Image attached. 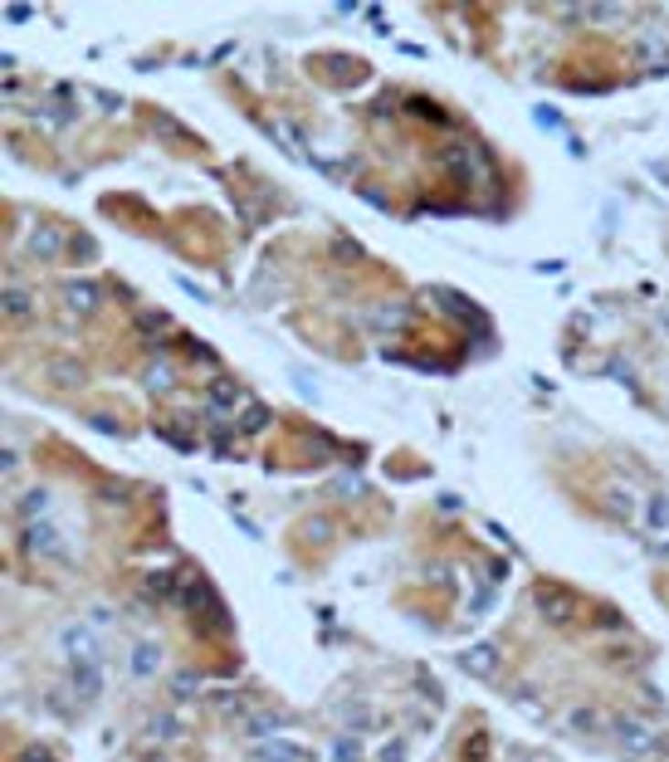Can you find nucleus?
<instances>
[{"mask_svg":"<svg viewBox=\"0 0 669 762\" xmlns=\"http://www.w3.org/2000/svg\"><path fill=\"white\" fill-rule=\"evenodd\" d=\"M210 401H216V406H235V401H245V391H239L235 381H216V386H210Z\"/></svg>","mask_w":669,"mask_h":762,"instance_id":"21","label":"nucleus"},{"mask_svg":"<svg viewBox=\"0 0 669 762\" xmlns=\"http://www.w3.org/2000/svg\"><path fill=\"white\" fill-rule=\"evenodd\" d=\"M611 738H616V747L631 762H650V757H660V728L650 724V718H640V714H616L611 718Z\"/></svg>","mask_w":669,"mask_h":762,"instance_id":"1","label":"nucleus"},{"mask_svg":"<svg viewBox=\"0 0 669 762\" xmlns=\"http://www.w3.org/2000/svg\"><path fill=\"white\" fill-rule=\"evenodd\" d=\"M327 757L333 762H362V738L357 733H337L333 747H327Z\"/></svg>","mask_w":669,"mask_h":762,"instance_id":"16","label":"nucleus"},{"mask_svg":"<svg viewBox=\"0 0 669 762\" xmlns=\"http://www.w3.org/2000/svg\"><path fill=\"white\" fill-rule=\"evenodd\" d=\"M5 313L10 318H30L35 313V299H25V289H5Z\"/></svg>","mask_w":669,"mask_h":762,"instance_id":"19","label":"nucleus"},{"mask_svg":"<svg viewBox=\"0 0 669 762\" xmlns=\"http://www.w3.org/2000/svg\"><path fill=\"white\" fill-rule=\"evenodd\" d=\"M25 547H30V557L39 562H69V547H64V533L54 518H25Z\"/></svg>","mask_w":669,"mask_h":762,"instance_id":"2","label":"nucleus"},{"mask_svg":"<svg viewBox=\"0 0 669 762\" xmlns=\"http://www.w3.org/2000/svg\"><path fill=\"white\" fill-rule=\"evenodd\" d=\"M25 518H49V493H45V489H30V493H25Z\"/></svg>","mask_w":669,"mask_h":762,"instance_id":"22","label":"nucleus"},{"mask_svg":"<svg viewBox=\"0 0 669 762\" xmlns=\"http://www.w3.org/2000/svg\"><path fill=\"white\" fill-rule=\"evenodd\" d=\"M279 728H283L279 714H254V718H250V738H254V743H260V738H274Z\"/></svg>","mask_w":669,"mask_h":762,"instance_id":"17","label":"nucleus"},{"mask_svg":"<svg viewBox=\"0 0 669 762\" xmlns=\"http://www.w3.org/2000/svg\"><path fill=\"white\" fill-rule=\"evenodd\" d=\"M181 597H186V611H191V616H201V626H220V620H225L220 597L210 591V582H201V577H186Z\"/></svg>","mask_w":669,"mask_h":762,"instance_id":"5","label":"nucleus"},{"mask_svg":"<svg viewBox=\"0 0 669 762\" xmlns=\"http://www.w3.org/2000/svg\"><path fill=\"white\" fill-rule=\"evenodd\" d=\"M216 704H220V714H245V699L239 694H220Z\"/></svg>","mask_w":669,"mask_h":762,"instance_id":"28","label":"nucleus"},{"mask_svg":"<svg viewBox=\"0 0 669 762\" xmlns=\"http://www.w3.org/2000/svg\"><path fill=\"white\" fill-rule=\"evenodd\" d=\"M64 245H69L64 230L59 225H45V220L30 225V235H25V254H35V259H59Z\"/></svg>","mask_w":669,"mask_h":762,"instance_id":"7","label":"nucleus"},{"mask_svg":"<svg viewBox=\"0 0 669 762\" xmlns=\"http://www.w3.org/2000/svg\"><path fill=\"white\" fill-rule=\"evenodd\" d=\"M254 757H260V762H308L303 747H293V743H283V738H260V743H254Z\"/></svg>","mask_w":669,"mask_h":762,"instance_id":"10","label":"nucleus"},{"mask_svg":"<svg viewBox=\"0 0 669 762\" xmlns=\"http://www.w3.org/2000/svg\"><path fill=\"white\" fill-rule=\"evenodd\" d=\"M611 508H616V518H631V513H635V493H631V484H611Z\"/></svg>","mask_w":669,"mask_h":762,"instance_id":"18","label":"nucleus"},{"mask_svg":"<svg viewBox=\"0 0 669 762\" xmlns=\"http://www.w3.org/2000/svg\"><path fill=\"white\" fill-rule=\"evenodd\" d=\"M377 762H406V738H387L381 753H377Z\"/></svg>","mask_w":669,"mask_h":762,"instance_id":"25","label":"nucleus"},{"mask_svg":"<svg viewBox=\"0 0 669 762\" xmlns=\"http://www.w3.org/2000/svg\"><path fill=\"white\" fill-rule=\"evenodd\" d=\"M64 308H69V313H79V318H89L93 308H98V289L93 284H69L64 289Z\"/></svg>","mask_w":669,"mask_h":762,"instance_id":"11","label":"nucleus"},{"mask_svg":"<svg viewBox=\"0 0 669 762\" xmlns=\"http://www.w3.org/2000/svg\"><path fill=\"white\" fill-rule=\"evenodd\" d=\"M152 738H162V743H172V738H181L176 718H152Z\"/></svg>","mask_w":669,"mask_h":762,"instance_id":"26","label":"nucleus"},{"mask_svg":"<svg viewBox=\"0 0 669 762\" xmlns=\"http://www.w3.org/2000/svg\"><path fill=\"white\" fill-rule=\"evenodd\" d=\"M59 651L69 665H103V645H98V630L93 626H64L59 630Z\"/></svg>","mask_w":669,"mask_h":762,"instance_id":"4","label":"nucleus"},{"mask_svg":"<svg viewBox=\"0 0 669 762\" xmlns=\"http://www.w3.org/2000/svg\"><path fill=\"white\" fill-rule=\"evenodd\" d=\"M269 426V406H245V420H239V430L254 435V430H264Z\"/></svg>","mask_w":669,"mask_h":762,"instance_id":"23","label":"nucleus"},{"mask_svg":"<svg viewBox=\"0 0 669 762\" xmlns=\"http://www.w3.org/2000/svg\"><path fill=\"white\" fill-rule=\"evenodd\" d=\"M406 323H410V308H401V303L372 308V328L377 333H396V328H406Z\"/></svg>","mask_w":669,"mask_h":762,"instance_id":"13","label":"nucleus"},{"mask_svg":"<svg viewBox=\"0 0 669 762\" xmlns=\"http://www.w3.org/2000/svg\"><path fill=\"white\" fill-rule=\"evenodd\" d=\"M196 689H201V680H196V674H176V684H172V694L176 699H191Z\"/></svg>","mask_w":669,"mask_h":762,"instance_id":"27","label":"nucleus"},{"mask_svg":"<svg viewBox=\"0 0 669 762\" xmlns=\"http://www.w3.org/2000/svg\"><path fill=\"white\" fill-rule=\"evenodd\" d=\"M337 718L352 728V733H362V728H377V714H372V704H362V699H352V704H343L337 709Z\"/></svg>","mask_w":669,"mask_h":762,"instance_id":"12","label":"nucleus"},{"mask_svg":"<svg viewBox=\"0 0 669 762\" xmlns=\"http://www.w3.org/2000/svg\"><path fill=\"white\" fill-rule=\"evenodd\" d=\"M460 670L474 680H498V645L494 640H474L460 651Z\"/></svg>","mask_w":669,"mask_h":762,"instance_id":"6","label":"nucleus"},{"mask_svg":"<svg viewBox=\"0 0 669 762\" xmlns=\"http://www.w3.org/2000/svg\"><path fill=\"white\" fill-rule=\"evenodd\" d=\"M127 670H133V680H152V674L162 670V645H156V640H137L133 655H127Z\"/></svg>","mask_w":669,"mask_h":762,"instance_id":"9","label":"nucleus"},{"mask_svg":"<svg viewBox=\"0 0 669 762\" xmlns=\"http://www.w3.org/2000/svg\"><path fill=\"white\" fill-rule=\"evenodd\" d=\"M567 728L581 733V738H596L601 728H611V718H601L596 709H572V718H567Z\"/></svg>","mask_w":669,"mask_h":762,"instance_id":"15","label":"nucleus"},{"mask_svg":"<svg viewBox=\"0 0 669 762\" xmlns=\"http://www.w3.org/2000/svg\"><path fill=\"white\" fill-rule=\"evenodd\" d=\"M533 606H537V616H543V620H552V626H572L577 611H581L572 591H567V587H552V582H537V587H533Z\"/></svg>","mask_w":669,"mask_h":762,"instance_id":"3","label":"nucleus"},{"mask_svg":"<svg viewBox=\"0 0 669 762\" xmlns=\"http://www.w3.org/2000/svg\"><path fill=\"white\" fill-rule=\"evenodd\" d=\"M172 386H176L172 366H166V362H156L152 372H147V391H156V397H162V391H172Z\"/></svg>","mask_w":669,"mask_h":762,"instance_id":"20","label":"nucleus"},{"mask_svg":"<svg viewBox=\"0 0 669 762\" xmlns=\"http://www.w3.org/2000/svg\"><path fill=\"white\" fill-rule=\"evenodd\" d=\"M69 689L79 704H93L103 694V665H69Z\"/></svg>","mask_w":669,"mask_h":762,"instance_id":"8","label":"nucleus"},{"mask_svg":"<svg viewBox=\"0 0 669 762\" xmlns=\"http://www.w3.org/2000/svg\"><path fill=\"white\" fill-rule=\"evenodd\" d=\"M514 704H518V709L528 714V718H543V714H547V704H543V699H533L528 689H514Z\"/></svg>","mask_w":669,"mask_h":762,"instance_id":"24","label":"nucleus"},{"mask_svg":"<svg viewBox=\"0 0 669 762\" xmlns=\"http://www.w3.org/2000/svg\"><path fill=\"white\" fill-rule=\"evenodd\" d=\"M645 524H650L654 538H669V493H654L645 503Z\"/></svg>","mask_w":669,"mask_h":762,"instance_id":"14","label":"nucleus"},{"mask_svg":"<svg viewBox=\"0 0 669 762\" xmlns=\"http://www.w3.org/2000/svg\"><path fill=\"white\" fill-rule=\"evenodd\" d=\"M93 626H112V611H108V606H93Z\"/></svg>","mask_w":669,"mask_h":762,"instance_id":"29","label":"nucleus"}]
</instances>
